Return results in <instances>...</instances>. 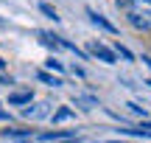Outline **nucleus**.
I'll return each mask as SVG.
<instances>
[{
    "label": "nucleus",
    "instance_id": "7",
    "mask_svg": "<svg viewBox=\"0 0 151 143\" xmlns=\"http://www.w3.org/2000/svg\"><path fill=\"white\" fill-rule=\"evenodd\" d=\"M87 14H90V20H92V22H95V25H101V28H104V31H109V34H112V31H115V25H112V22H109V20H104V17H101V14H98V11H92V9H87Z\"/></svg>",
    "mask_w": 151,
    "mask_h": 143
},
{
    "label": "nucleus",
    "instance_id": "14",
    "mask_svg": "<svg viewBox=\"0 0 151 143\" xmlns=\"http://www.w3.org/2000/svg\"><path fill=\"white\" fill-rule=\"evenodd\" d=\"M129 3H132V0H115V6H118V9H126Z\"/></svg>",
    "mask_w": 151,
    "mask_h": 143
},
{
    "label": "nucleus",
    "instance_id": "9",
    "mask_svg": "<svg viewBox=\"0 0 151 143\" xmlns=\"http://www.w3.org/2000/svg\"><path fill=\"white\" fill-rule=\"evenodd\" d=\"M37 76H39V82L50 84V87H62V79H59V76H50V73H45V70H39Z\"/></svg>",
    "mask_w": 151,
    "mask_h": 143
},
{
    "label": "nucleus",
    "instance_id": "2",
    "mask_svg": "<svg viewBox=\"0 0 151 143\" xmlns=\"http://www.w3.org/2000/svg\"><path fill=\"white\" fill-rule=\"evenodd\" d=\"M22 115H25L28 121L48 118V115H50V101H39V104H34V107H25V110H22Z\"/></svg>",
    "mask_w": 151,
    "mask_h": 143
},
{
    "label": "nucleus",
    "instance_id": "11",
    "mask_svg": "<svg viewBox=\"0 0 151 143\" xmlns=\"http://www.w3.org/2000/svg\"><path fill=\"white\" fill-rule=\"evenodd\" d=\"M126 107H132V112H134V115H143V121H146V115H148V112H146V107L134 104V101H129V104H126Z\"/></svg>",
    "mask_w": 151,
    "mask_h": 143
},
{
    "label": "nucleus",
    "instance_id": "5",
    "mask_svg": "<svg viewBox=\"0 0 151 143\" xmlns=\"http://www.w3.org/2000/svg\"><path fill=\"white\" fill-rule=\"evenodd\" d=\"M39 140H73V132H67V129H53V132L39 135Z\"/></svg>",
    "mask_w": 151,
    "mask_h": 143
},
{
    "label": "nucleus",
    "instance_id": "15",
    "mask_svg": "<svg viewBox=\"0 0 151 143\" xmlns=\"http://www.w3.org/2000/svg\"><path fill=\"white\" fill-rule=\"evenodd\" d=\"M3 67H6V62H3V59H0V70H3Z\"/></svg>",
    "mask_w": 151,
    "mask_h": 143
},
{
    "label": "nucleus",
    "instance_id": "4",
    "mask_svg": "<svg viewBox=\"0 0 151 143\" xmlns=\"http://www.w3.org/2000/svg\"><path fill=\"white\" fill-rule=\"evenodd\" d=\"M31 101H34V93H31V90H22V93H11V95H9V104H11V107L31 104Z\"/></svg>",
    "mask_w": 151,
    "mask_h": 143
},
{
    "label": "nucleus",
    "instance_id": "17",
    "mask_svg": "<svg viewBox=\"0 0 151 143\" xmlns=\"http://www.w3.org/2000/svg\"><path fill=\"white\" fill-rule=\"evenodd\" d=\"M143 62H146V65H148V67H151V59H143Z\"/></svg>",
    "mask_w": 151,
    "mask_h": 143
},
{
    "label": "nucleus",
    "instance_id": "1",
    "mask_svg": "<svg viewBox=\"0 0 151 143\" xmlns=\"http://www.w3.org/2000/svg\"><path fill=\"white\" fill-rule=\"evenodd\" d=\"M126 20L137 31H151V0H132L126 6Z\"/></svg>",
    "mask_w": 151,
    "mask_h": 143
},
{
    "label": "nucleus",
    "instance_id": "10",
    "mask_svg": "<svg viewBox=\"0 0 151 143\" xmlns=\"http://www.w3.org/2000/svg\"><path fill=\"white\" fill-rule=\"evenodd\" d=\"M39 9H42L45 14L50 17V20H59V14H56V9H53V6H50V3H39Z\"/></svg>",
    "mask_w": 151,
    "mask_h": 143
},
{
    "label": "nucleus",
    "instance_id": "12",
    "mask_svg": "<svg viewBox=\"0 0 151 143\" xmlns=\"http://www.w3.org/2000/svg\"><path fill=\"white\" fill-rule=\"evenodd\" d=\"M45 65H48V70H56V73H62V70H65V65H62L59 59H48Z\"/></svg>",
    "mask_w": 151,
    "mask_h": 143
},
{
    "label": "nucleus",
    "instance_id": "6",
    "mask_svg": "<svg viewBox=\"0 0 151 143\" xmlns=\"http://www.w3.org/2000/svg\"><path fill=\"white\" fill-rule=\"evenodd\" d=\"M3 138H14V140H31V138H34V132H31V129H6V132H3Z\"/></svg>",
    "mask_w": 151,
    "mask_h": 143
},
{
    "label": "nucleus",
    "instance_id": "3",
    "mask_svg": "<svg viewBox=\"0 0 151 143\" xmlns=\"http://www.w3.org/2000/svg\"><path fill=\"white\" fill-rule=\"evenodd\" d=\"M87 51H90L92 56H98L101 62H106V65H115V51L106 48V45H101V42H90V45H87Z\"/></svg>",
    "mask_w": 151,
    "mask_h": 143
},
{
    "label": "nucleus",
    "instance_id": "8",
    "mask_svg": "<svg viewBox=\"0 0 151 143\" xmlns=\"http://www.w3.org/2000/svg\"><path fill=\"white\" fill-rule=\"evenodd\" d=\"M73 118H76V112L70 107H62V110L53 112V124H65V121H73Z\"/></svg>",
    "mask_w": 151,
    "mask_h": 143
},
{
    "label": "nucleus",
    "instance_id": "13",
    "mask_svg": "<svg viewBox=\"0 0 151 143\" xmlns=\"http://www.w3.org/2000/svg\"><path fill=\"white\" fill-rule=\"evenodd\" d=\"M115 53H120V56H123L126 62H132V53H129V51H126V48H123V45H120V42L115 45Z\"/></svg>",
    "mask_w": 151,
    "mask_h": 143
},
{
    "label": "nucleus",
    "instance_id": "16",
    "mask_svg": "<svg viewBox=\"0 0 151 143\" xmlns=\"http://www.w3.org/2000/svg\"><path fill=\"white\" fill-rule=\"evenodd\" d=\"M143 84H148V87H151V79H146V82H143Z\"/></svg>",
    "mask_w": 151,
    "mask_h": 143
}]
</instances>
